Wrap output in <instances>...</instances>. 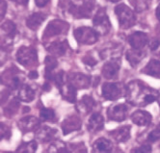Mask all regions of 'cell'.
Segmentation results:
<instances>
[{"instance_id":"obj_44","label":"cell","mask_w":160,"mask_h":153,"mask_svg":"<svg viewBox=\"0 0 160 153\" xmlns=\"http://www.w3.org/2000/svg\"><path fill=\"white\" fill-rule=\"evenodd\" d=\"M108 1H110V2H119L120 0H108Z\"/></svg>"},{"instance_id":"obj_35","label":"cell","mask_w":160,"mask_h":153,"mask_svg":"<svg viewBox=\"0 0 160 153\" xmlns=\"http://www.w3.org/2000/svg\"><path fill=\"white\" fill-rule=\"evenodd\" d=\"M148 140L152 143H154L156 141L160 140V128H156L152 130L148 136Z\"/></svg>"},{"instance_id":"obj_10","label":"cell","mask_w":160,"mask_h":153,"mask_svg":"<svg viewBox=\"0 0 160 153\" xmlns=\"http://www.w3.org/2000/svg\"><path fill=\"white\" fill-rule=\"evenodd\" d=\"M68 83L72 84L76 90H81V89H87L91 85V79L90 76L83 74V73H78V72H72L70 73L68 76Z\"/></svg>"},{"instance_id":"obj_25","label":"cell","mask_w":160,"mask_h":153,"mask_svg":"<svg viewBox=\"0 0 160 153\" xmlns=\"http://www.w3.org/2000/svg\"><path fill=\"white\" fill-rule=\"evenodd\" d=\"M142 72L155 78H160V61L151 60L143 68Z\"/></svg>"},{"instance_id":"obj_6","label":"cell","mask_w":160,"mask_h":153,"mask_svg":"<svg viewBox=\"0 0 160 153\" xmlns=\"http://www.w3.org/2000/svg\"><path fill=\"white\" fill-rule=\"evenodd\" d=\"M101 92L105 99L115 101L127 93V87L122 83H104L101 88Z\"/></svg>"},{"instance_id":"obj_23","label":"cell","mask_w":160,"mask_h":153,"mask_svg":"<svg viewBox=\"0 0 160 153\" xmlns=\"http://www.w3.org/2000/svg\"><path fill=\"white\" fill-rule=\"evenodd\" d=\"M60 91H61V95L62 96L70 102H75V98H76V89L72 85L68 83V81L67 80V82L61 86L58 87Z\"/></svg>"},{"instance_id":"obj_4","label":"cell","mask_w":160,"mask_h":153,"mask_svg":"<svg viewBox=\"0 0 160 153\" xmlns=\"http://www.w3.org/2000/svg\"><path fill=\"white\" fill-rule=\"evenodd\" d=\"M17 60L25 67H35L38 63L37 51L31 46H21L17 52Z\"/></svg>"},{"instance_id":"obj_22","label":"cell","mask_w":160,"mask_h":153,"mask_svg":"<svg viewBox=\"0 0 160 153\" xmlns=\"http://www.w3.org/2000/svg\"><path fill=\"white\" fill-rule=\"evenodd\" d=\"M47 18V16L42 13H34L31 16H29L26 19V25L28 28H30L33 31L38 30L42 23Z\"/></svg>"},{"instance_id":"obj_40","label":"cell","mask_w":160,"mask_h":153,"mask_svg":"<svg viewBox=\"0 0 160 153\" xmlns=\"http://www.w3.org/2000/svg\"><path fill=\"white\" fill-rule=\"evenodd\" d=\"M5 13H6V3L4 2V0H1V18H3Z\"/></svg>"},{"instance_id":"obj_13","label":"cell","mask_w":160,"mask_h":153,"mask_svg":"<svg viewBox=\"0 0 160 153\" xmlns=\"http://www.w3.org/2000/svg\"><path fill=\"white\" fill-rule=\"evenodd\" d=\"M128 41L132 48L142 49L148 43V37L144 32L136 31V32L132 33L130 36H128Z\"/></svg>"},{"instance_id":"obj_29","label":"cell","mask_w":160,"mask_h":153,"mask_svg":"<svg viewBox=\"0 0 160 153\" xmlns=\"http://www.w3.org/2000/svg\"><path fill=\"white\" fill-rule=\"evenodd\" d=\"M129 2L133 6L134 10L140 13L148 8L151 0H129Z\"/></svg>"},{"instance_id":"obj_42","label":"cell","mask_w":160,"mask_h":153,"mask_svg":"<svg viewBox=\"0 0 160 153\" xmlns=\"http://www.w3.org/2000/svg\"><path fill=\"white\" fill-rule=\"evenodd\" d=\"M156 17H157V19L160 21V4L156 8Z\"/></svg>"},{"instance_id":"obj_17","label":"cell","mask_w":160,"mask_h":153,"mask_svg":"<svg viewBox=\"0 0 160 153\" xmlns=\"http://www.w3.org/2000/svg\"><path fill=\"white\" fill-rule=\"evenodd\" d=\"M132 121L138 126H147L152 121V116L147 111H136L131 116Z\"/></svg>"},{"instance_id":"obj_14","label":"cell","mask_w":160,"mask_h":153,"mask_svg":"<svg viewBox=\"0 0 160 153\" xmlns=\"http://www.w3.org/2000/svg\"><path fill=\"white\" fill-rule=\"evenodd\" d=\"M68 49V43L66 40L55 41L47 45V50L53 56H64Z\"/></svg>"},{"instance_id":"obj_27","label":"cell","mask_w":160,"mask_h":153,"mask_svg":"<svg viewBox=\"0 0 160 153\" xmlns=\"http://www.w3.org/2000/svg\"><path fill=\"white\" fill-rule=\"evenodd\" d=\"M122 53V46L118 47H108L104 48L100 52V56L102 59H107V60H115V59H120Z\"/></svg>"},{"instance_id":"obj_32","label":"cell","mask_w":160,"mask_h":153,"mask_svg":"<svg viewBox=\"0 0 160 153\" xmlns=\"http://www.w3.org/2000/svg\"><path fill=\"white\" fill-rule=\"evenodd\" d=\"M1 29H2V32H5V34L7 35V36H9L10 38H12L17 31L15 23L11 20L5 21L1 26Z\"/></svg>"},{"instance_id":"obj_36","label":"cell","mask_w":160,"mask_h":153,"mask_svg":"<svg viewBox=\"0 0 160 153\" xmlns=\"http://www.w3.org/2000/svg\"><path fill=\"white\" fill-rule=\"evenodd\" d=\"M82 61L85 65L89 66V67H94L98 64V61L97 59L93 56V55H86L83 59Z\"/></svg>"},{"instance_id":"obj_31","label":"cell","mask_w":160,"mask_h":153,"mask_svg":"<svg viewBox=\"0 0 160 153\" xmlns=\"http://www.w3.org/2000/svg\"><path fill=\"white\" fill-rule=\"evenodd\" d=\"M44 66H45V72H52L57 67V66H58V62H57L55 57H53L52 55H49L45 58Z\"/></svg>"},{"instance_id":"obj_3","label":"cell","mask_w":160,"mask_h":153,"mask_svg":"<svg viewBox=\"0 0 160 153\" xmlns=\"http://www.w3.org/2000/svg\"><path fill=\"white\" fill-rule=\"evenodd\" d=\"M115 14L117 15L120 27L122 29H128L135 25L136 16L134 12L124 4L118 5L115 8Z\"/></svg>"},{"instance_id":"obj_5","label":"cell","mask_w":160,"mask_h":153,"mask_svg":"<svg viewBox=\"0 0 160 153\" xmlns=\"http://www.w3.org/2000/svg\"><path fill=\"white\" fill-rule=\"evenodd\" d=\"M73 36L78 43L90 45L98 42V33L93 28L82 26L76 28L73 31Z\"/></svg>"},{"instance_id":"obj_30","label":"cell","mask_w":160,"mask_h":153,"mask_svg":"<svg viewBox=\"0 0 160 153\" xmlns=\"http://www.w3.org/2000/svg\"><path fill=\"white\" fill-rule=\"evenodd\" d=\"M40 116L44 121H53L56 120L55 111L49 108H42L40 112Z\"/></svg>"},{"instance_id":"obj_21","label":"cell","mask_w":160,"mask_h":153,"mask_svg":"<svg viewBox=\"0 0 160 153\" xmlns=\"http://www.w3.org/2000/svg\"><path fill=\"white\" fill-rule=\"evenodd\" d=\"M104 119L99 113H95L90 116L88 121V130L90 132H98L103 128Z\"/></svg>"},{"instance_id":"obj_39","label":"cell","mask_w":160,"mask_h":153,"mask_svg":"<svg viewBox=\"0 0 160 153\" xmlns=\"http://www.w3.org/2000/svg\"><path fill=\"white\" fill-rule=\"evenodd\" d=\"M28 76L30 79H37L39 77V73H38L37 70H31L28 74Z\"/></svg>"},{"instance_id":"obj_20","label":"cell","mask_w":160,"mask_h":153,"mask_svg":"<svg viewBox=\"0 0 160 153\" xmlns=\"http://www.w3.org/2000/svg\"><path fill=\"white\" fill-rule=\"evenodd\" d=\"M57 131L56 129L48 127V126H44L42 127L41 129L37 131L36 133V137L38 140H40L42 143H48V142H51L52 140L56 139L57 137Z\"/></svg>"},{"instance_id":"obj_12","label":"cell","mask_w":160,"mask_h":153,"mask_svg":"<svg viewBox=\"0 0 160 153\" xmlns=\"http://www.w3.org/2000/svg\"><path fill=\"white\" fill-rule=\"evenodd\" d=\"M81 124H82L81 120H80V117L78 116L72 115L67 116L62 123V130L64 132V135L79 130L81 128Z\"/></svg>"},{"instance_id":"obj_43","label":"cell","mask_w":160,"mask_h":153,"mask_svg":"<svg viewBox=\"0 0 160 153\" xmlns=\"http://www.w3.org/2000/svg\"><path fill=\"white\" fill-rule=\"evenodd\" d=\"M50 88H51V87H50V84L48 83V82H47V83H45V84L43 85V87H42V89L45 90V91H48Z\"/></svg>"},{"instance_id":"obj_33","label":"cell","mask_w":160,"mask_h":153,"mask_svg":"<svg viewBox=\"0 0 160 153\" xmlns=\"http://www.w3.org/2000/svg\"><path fill=\"white\" fill-rule=\"evenodd\" d=\"M48 152L58 153V152H68V146L62 142H54L48 147Z\"/></svg>"},{"instance_id":"obj_37","label":"cell","mask_w":160,"mask_h":153,"mask_svg":"<svg viewBox=\"0 0 160 153\" xmlns=\"http://www.w3.org/2000/svg\"><path fill=\"white\" fill-rule=\"evenodd\" d=\"M132 151L133 152H150V151H152V146L150 145H144L141 147L136 148Z\"/></svg>"},{"instance_id":"obj_26","label":"cell","mask_w":160,"mask_h":153,"mask_svg":"<svg viewBox=\"0 0 160 153\" xmlns=\"http://www.w3.org/2000/svg\"><path fill=\"white\" fill-rule=\"evenodd\" d=\"M113 149V144L110 140L105 138L98 139L93 145L94 152H110Z\"/></svg>"},{"instance_id":"obj_18","label":"cell","mask_w":160,"mask_h":153,"mask_svg":"<svg viewBox=\"0 0 160 153\" xmlns=\"http://www.w3.org/2000/svg\"><path fill=\"white\" fill-rule=\"evenodd\" d=\"M96 106V101L95 99L88 95H85L82 96V98L80 99L76 105L77 110L79 111V113L81 114H88L92 111Z\"/></svg>"},{"instance_id":"obj_9","label":"cell","mask_w":160,"mask_h":153,"mask_svg":"<svg viewBox=\"0 0 160 153\" xmlns=\"http://www.w3.org/2000/svg\"><path fill=\"white\" fill-rule=\"evenodd\" d=\"M129 109L128 105L122 103H115L111 105L107 110V116L113 121H123L128 116Z\"/></svg>"},{"instance_id":"obj_1","label":"cell","mask_w":160,"mask_h":153,"mask_svg":"<svg viewBox=\"0 0 160 153\" xmlns=\"http://www.w3.org/2000/svg\"><path fill=\"white\" fill-rule=\"evenodd\" d=\"M159 92L144 84L140 80H134L127 87V98L134 106H147L157 100Z\"/></svg>"},{"instance_id":"obj_19","label":"cell","mask_w":160,"mask_h":153,"mask_svg":"<svg viewBox=\"0 0 160 153\" xmlns=\"http://www.w3.org/2000/svg\"><path fill=\"white\" fill-rule=\"evenodd\" d=\"M130 126H122L113 131H110L109 135L118 143H124L130 139Z\"/></svg>"},{"instance_id":"obj_38","label":"cell","mask_w":160,"mask_h":153,"mask_svg":"<svg viewBox=\"0 0 160 153\" xmlns=\"http://www.w3.org/2000/svg\"><path fill=\"white\" fill-rule=\"evenodd\" d=\"M49 1H50V0H35V4L38 7L42 8V7H44Z\"/></svg>"},{"instance_id":"obj_8","label":"cell","mask_w":160,"mask_h":153,"mask_svg":"<svg viewBox=\"0 0 160 153\" xmlns=\"http://www.w3.org/2000/svg\"><path fill=\"white\" fill-rule=\"evenodd\" d=\"M95 30L101 35H105L110 31L111 23L109 20V17L106 14L104 9H99L94 17L93 20Z\"/></svg>"},{"instance_id":"obj_28","label":"cell","mask_w":160,"mask_h":153,"mask_svg":"<svg viewBox=\"0 0 160 153\" xmlns=\"http://www.w3.org/2000/svg\"><path fill=\"white\" fill-rule=\"evenodd\" d=\"M37 143L35 141H30L27 143H23L18 146L17 152H23V153H34L37 150Z\"/></svg>"},{"instance_id":"obj_2","label":"cell","mask_w":160,"mask_h":153,"mask_svg":"<svg viewBox=\"0 0 160 153\" xmlns=\"http://www.w3.org/2000/svg\"><path fill=\"white\" fill-rule=\"evenodd\" d=\"M95 0H73L68 12L76 18L90 17L94 9Z\"/></svg>"},{"instance_id":"obj_34","label":"cell","mask_w":160,"mask_h":153,"mask_svg":"<svg viewBox=\"0 0 160 153\" xmlns=\"http://www.w3.org/2000/svg\"><path fill=\"white\" fill-rule=\"evenodd\" d=\"M150 46L151 51L154 56H160V40H154Z\"/></svg>"},{"instance_id":"obj_16","label":"cell","mask_w":160,"mask_h":153,"mask_svg":"<svg viewBox=\"0 0 160 153\" xmlns=\"http://www.w3.org/2000/svg\"><path fill=\"white\" fill-rule=\"evenodd\" d=\"M17 96L19 100L23 102H32L35 99L36 92L31 86L22 84L18 90H17Z\"/></svg>"},{"instance_id":"obj_45","label":"cell","mask_w":160,"mask_h":153,"mask_svg":"<svg viewBox=\"0 0 160 153\" xmlns=\"http://www.w3.org/2000/svg\"><path fill=\"white\" fill-rule=\"evenodd\" d=\"M157 101H158V105H159V107H160V95H159V96L157 98Z\"/></svg>"},{"instance_id":"obj_24","label":"cell","mask_w":160,"mask_h":153,"mask_svg":"<svg viewBox=\"0 0 160 153\" xmlns=\"http://www.w3.org/2000/svg\"><path fill=\"white\" fill-rule=\"evenodd\" d=\"M145 56H146V54L144 51H142V49L132 48L127 52V60L129 62V64L132 67H136L142 62Z\"/></svg>"},{"instance_id":"obj_7","label":"cell","mask_w":160,"mask_h":153,"mask_svg":"<svg viewBox=\"0 0 160 153\" xmlns=\"http://www.w3.org/2000/svg\"><path fill=\"white\" fill-rule=\"evenodd\" d=\"M68 28H70V25H68V22H65L59 19H54L48 24L47 28L44 30V33L42 35V39H49L52 37L66 34L68 33Z\"/></svg>"},{"instance_id":"obj_11","label":"cell","mask_w":160,"mask_h":153,"mask_svg":"<svg viewBox=\"0 0 160 153\" xmlns=\"http://www.w3.org/2000/svg\"><path fill=\"white\" fill-rule=\"evenodd\" d=\"M121 67L120 59H115V60H109L102 67L101 73L105 79H115L118 76L119 70Z\"/></svg>"},{"instance_id":"obj_15","label":"cell","mask_w":160,"mask_h":153,"mask_svg":"<svg viewBox=\"0 0 160 153\" xmlns=\"http://www.w3.org/2000/svg\"><path fill=\"white\" fill-rule=\"evenodd\" d=\"M39 126H40V121L37 119V117L33 116H24L18 121L19 129L21 131H23L24 133L36 130Z\"/></svg>"},{"instance_id":"obj_41","label":"cell","mask_w":160,"mask_h":153,"mask_svg":"<svg viewBox=\"0 0 160 153\" xmlns=\"http://www.w3.org/2000/svg\"><path fill=\"white\" fill-rule=\"evenodd\" d=\"M11 1H13L18 5H26L28 3V0H11Z\"/></svg>"}]
</instances>
